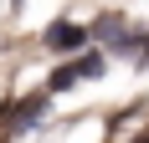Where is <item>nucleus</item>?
Here are the masks:
<instances>
[{"mask_svg":"<svg viewBox=\"0 0 149 143\" xmlns=\"http://www.w3.org/2000/svg\"><path fill=\"white\" fill-rule=\"evenodd\" d=\"M103 72V56L93 51V56H82V61H67V67L52 77V92H62V87H72V82H82V77H98Z\"/></svg>","mask_w":149,"mask_h":143,"instance_id":"f257e3e1","label":"nucleus"},{"mask_svg":"<svg viewBox=\"0 0 149 143\" xmlns=\"http://www.w3.org/2000/svg\"><path fill=\"white\" fill-rule=\"evenodd\" d=\"M46 46H52V51H77V46H82V26H72V21L46 26Z\"/></svg>","mask_w":149,"mask_h":143,"instance_id":"f03ea898","label":"nucleus"}]
</instances>
